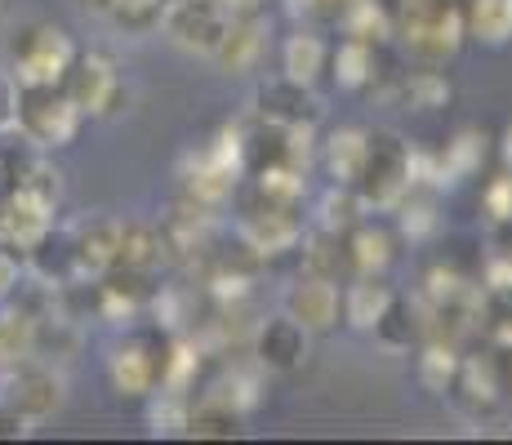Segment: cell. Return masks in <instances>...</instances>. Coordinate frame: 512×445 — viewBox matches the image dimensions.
<instances>
[{"label": "cell", "instance_id": "6da1fadb", "mask_svg": "<svg viewBox=\"0 0 512 445\" xmlns=\"http://www.w3.org/2000/svg\"><path fill=\"white\" fill-rule=\"evenodd\" d=\"M397 23L410 58H419L423 67L450 63L464 45V9L455 0H401Z\"/></svg>", "mask_w": 512, "mask_h": 445}, {"label": "cell", "instance_id": "7a4b0ae2", "mask_svg": "<svg viewBox=\"0 0 512 445\" xmlns=\"http://www.w3.org/2000/svg\"><path fill=\"white\" fill-rule=\"evenodd\" d=\"M81 130V107L67 98L63 85H18L14 134H23L36 152L67 147Z\"/></svg>", "mask_w": 512, "mask_h": 445}, {"label": "cell", "instance_id": "3957f363", "mask_svg": "<svg viewBox=\"0 0 512 445\" xmlns=\"http://www.w3.org/2000/svg\"><path fill=\"white\" fill-rule=\"evenodd\" d=\"M72 58H76V45L67 41L63 27L32 18L14 36V81L18 85H63Z\"/></svg>", "mask_w": 512, "mask_h": 445}, {"label": "cell", "instance_id": "277c9868", "mask_svg": "<svg viewBox=\"0 0 512 445\" xmlns=\"http://www.w3.org/2000/svg\"><path fill=\"white\" fill-rule=\"evenodd\" d=\"M357 192L366 210H397L410 192V143H401L397 134H370Z\"/></svg>", "mask_w": 512, "mask_h": 445}, {"label": "cell", "instance_id": "5b68a950", "mask_svg": "<svg viewBox=\"0 0 512 445\" xmlns=\"http://www.w3.org/2000/svg\"><path fill=\"white\" fill-rule=\"evenodd\" d=\"M63 89L81 107V116H116L130 103V85L107 54H76L63 76Z\"/></svg>", "mask_w": 512, "mask_h": 445}, {"label": "cell", "instance_id": "8992f818", "mask_svg": "<svg viewBox=\"0 0 512 445\" xmlns=\"http://www.w3.org/2000/svg\"><path fill=\"white\" fill-rule=\"evenodd\" d=\"M0 397L14 405L18 414H27L32 423H41L54 410H63L67 383H63V374H58L49 361L27 356V361H18V365H9V370H5V392H0Z\"/></svg>", "mask_w": 512, "mask_h": 445}, {"label": "cell", "instance_id": "52a82bcc", "mask_svg": "<svg viewBox=\"0 0 512 445\" xmlns=\"http://www.w3.org/2000/svg\"><path fill=\"white\" fill-rule=\"evenodd\" d=\"M161 27L179 49L210 58L214 45H219L223 32H228V14L219 9V0H170Z\"/></svg>", "mask_w": 512, "mask_h": 445}, {"label": "cell", "instance_id": "ba28073f", "mask_svg": "<svg viewBox=\"0 0 512 445\" xmlns=\"http://www.w3.org/2000/svg\"><path fill=\"white\" fill-rule=\"evenodd\" d=\"M250 112L272 125H317L321 121V98L312 85H299L290 76H268L254 85Z\"/></svg>", "mask_w": 512, "mask_h": 445}, {"label": "cell", "instance_id": "9c48e42d", "mask_svg": "<svg viewBox=\"0 0 512 445\" xmlns=\"http://www.w3.org/2000/svg\"><path fill=\"white\" fill-rule=\"evenodd\" d=\"M165 356H170V343H156L152 334H134L121 348L112 352V383L125 397H147V392L161 388L165 374Z\"/></svg>", "mask_w": 512, "mask_h": 445}, {"label": "cell", "instance_id": "30bf717a", "mask_svg": "<svg viewBox=\"0 0 512 445\" xmlns=\"http://www.w3.org/2000/svg\"><path fill=\"white\" fill-rule=\"evenodd\" d=\"M312 356V334L303 330L294 316H268L254 330V365L268 374H294Z\"/></svg>", "mask_w": 512, "mask_h": 445}, {"label": "cell", "instance_id": "8fae6325", "mask_svg": "<svg viewBox=\"0 0 512 445\" xmlns=\"http://www.w3.org/2000/svg\"><path fill=\"white\" fill-rule=\"evenodd\" d=\"M241 241H245V250L259 254V259H272V254L294 250V245L303 241L299 205H268V201H259L241 219Z\"/></svg>", "mask_w": 512, "mask_h": 445}, {"label": "cell", "instance_id": "7c38bea8", "mask_svg": "<svg viewBox=\"0 0 512 445\" xmlns=\"http://www.w3.org/2000/svg\"><path fill=\"white\" fill-rule=\"evenodd\" d=\"M285 316L303 325L308 334H326L339 325V312H343V299H339V285L326 281V276H308L303 272L299 281L285 290Z\"/></svg>", "mask_w": 512, "mask_h": 445}, {"label": "cell", "instance_id": "4fadbf2b", "mask_svg": "<svg viewBox=\"0 0 512 445\" xmlns=\"http://www.w3.org/2000/svg\"><path fill=\"white\" fill-rule=\"evenodd\" d=\"M263 54H268V18H228V32L214 45V67L228 76H250L259 72Z\"/></svg>", "mask_w": 512, "mask_h": 445}, {"label": "cell", "instance_id": "5bb4252c", "mask_svg": "<svg viewBox=\"0 0 512 445\" xmlns=\"http://www.w3.org/2000/svg\"><path fill=\"white\" fill-rule=\"evenodd\" d=\"M67 232H72L76 272L81 276H103L116 267V245H121V219L116 214H90Z\"/></svg>", "mask_w": 512, "mask_h": 445}, {"label": "cell", "instance_id": "9a60e30c", "mask_svg": "<svg viewBox=\"0 0 512 445\" xmlns=\"http://www.w3.org/2000/svg\"><path fill=\"white\" fill-rule=\"evenodd\" d=\"M27 267H32L36 276H41V285H72L76 276V250H72V232H58V227H49L41 241L32 245V250L23 254Z\"/></svg>", "mask_w": 512, "mask_h": 445}, {"label": "cell", "instance_id": "2e32d148", "mask_svg": "<svg viewBox=\"0 0 512 445\" xmlns=\"http://www.w3.org/2000/svg\"><path fill=\"white\" fill-rule=\"evenodd\" d=\"M245 432V414L236 410L232 401L223 397H201V405H187V428L183 437H196V441H232Z\"/></svg>", "mask_w": 512, "mask_h": 445}, {"label": "cell", "instance_id": "e0dca14e", "mask_svg": "<svg viewBox=\"0 0 512 445\" xmlns=\"http://www.w3.org/2000/svg\"><path fill=\"white\" fill-rule=\"evenodd\" d=\"M343 245H348L352 276H383L388 272V263H392V232L388 227L361 219L348 236H343Z\"/></svg>", "mask_w": 512, "mask_h": 445}, {"label": "cell", "instance_id": "ac0fdd59", "mask_svg": "<svg viewBox=\"0 0 512 445\" xmlns=\"http://www.w3.org/2000/svg\"><path fill=\"white\" fill-rule=\"evenodd\" d=\"M326 63H330V49L317 32H294L290 41L281 45V76H290V81H299V85L317 89V81L326 76Z\"/></svg>", "mask_w": 512, "mask_h": 445}, {"label": "cell", "instance_id": "d6986e66", "mask_svg": "<svg viewBox=\"0 0 512 445\" xmlns=\"http://www.w3.org/2000/svg\"><path fill=\"white\" fill-rule=\"evenodd\" d=\"M161 227L139 223V219H121V245H116V267H130V272L152 276L161 267Z\"/></svg>", "mask_w": 512, "mask_h": 445}, {"label": "cell", "instance_id": "ffe728a7", "mask_svg": "<svg viewBox=\"0 0 512 445\" xmlns=\"http://www.w3.org/2000/svg\"><path fill=\"white\" fill-rule=\"evenodd\" d=\"M236 178L241 174H232L228 165H219L210 152H201L192 161V170L183 174V192L192 196L196 205H223L236 192Z\"/></svg>", "mask_w": 512, "mask_h": 445}, {"label": "cell", "instance_id": "44dd1931", "mask_svg": "<svg viewBox=\"0 0 512 445\" xmlns=\"http://www.w3.org/2000/svg\"><path fill=\"white\" fill-rule=\"evenodd\" d=\"M339 27H343V36H348V41H361V45H374V49L397 32L392 14L379 5V0H348V5H343V14H339Z\"/></svg>", "mask_w": 512, "mask_h": 445}, {"label": "cell", "instance_id": "7402d4cb", "mask_svg": "<svg viewBox=\"0 0 512 445\" xmlns=\"http://www.w3.org/2000/svg\"><path fill=\"white\" fill-rule=\"evenodd\" d=\"M464 36H472L481 45H508L512 41V0H468Z\"/></svg>", "mask_w": 512, "mask_h": 445}, {"label": "cell", "instance_id": "603a6c76", "mask_svg": "<svg viewBox=\"0 0 512 445\" xmlns=\"http://www.w3.org/2000/svg\"><path fill=\"white\" fill-rule=\"evenodd\" d=\"M334 67V85L339 89H374V81H379V63H374V45H361V41H343L339 49L330 54V63Z\"/></svg>", "mask_w": 512, "mask_h": 445}, {"label": "cell", "instance_id": "cb8c5ba5", "mask_svg": "<svg viewBox=\"0 0 512 445\" xmlns=\"http://www.w3.org/2000/svg\"><path fill=\"white\" fill-rule=\"evenodd\" d=\"M392 303V290L379 281V276H357L343 294V321L352 330H374V321L383 316V308Z\"/></svg>", "mask_w": 512, "mask_h": 445}, {"label": "cell", "instance_id": "d4e9b609", "mask_svg": "<svg viewBox=\"0 0 512 445\" xmlns=\"http://www.w3.org/2000/svg\"><path fill=\"white\" fill-rule=\"evenodd\" d=\"M366 147H370L366 130H334L326 138V170H330L334 183L357 187L361 165H366Z\"/></svg>", "mask_w": 512, "mask_h": 445}, {"label": "cell", "instance_id": "484cf974", "mask_svg": "<svg viewBox=\"0 0 512 445\" xmlns=\"http://www.w3.org/2000/svg\"><path fill=\"white\" fill-rule=\"evenodd\" d=\"M361 219H366V201H361V192L357 187H348V183H334L330 192L321 196V205H317V227L321 232L348 236Z\"/></svg>", "mask_w": 512, "mask_h": 445}, {"label": "cell", "instance_id": "4316f807", "mask_svg": "<svg viewBox=\"0 0 512 445\" xmlns=\"http://www.w3.org/2000/svg\"><path fill=\"white\" fill-rule=\"evenodd\" d=\"M486 143H490V138L481 134L477 125H468V130H459L455 138H450L446 152H437V156H441V174H446V187L459 183V178L481 174V161H486Z\"/></svg>", "mask_w": 512, "mask_h": 445}, {"label": "cell", "instance_id": "83f0119b", "mask_svg": "<svg viewBox=\"0 0 512 445\" xmlns=\"http://www.w3.org/2000/svg\"><path fill=\"white\" fill-rule=\"evenodd\" d=\"M170 0H107L103 18L125 36H152L161 32V18Z\"/></svg>", "mask_w": 512, "mask_h": 445}, {"label": "cell", "instance_id": "f1b7e54d", "mask_svg": "<svg viewBox=\"0 0 512 445\" xmlns=\"http://www.w3.org/2000/svg\"><path fill=\"white\" fill-rule=\"evenodd\" d=\"M27 356H36V316L23 308H5L0 312V374Z\"/></svg>", "mask_w": 512, "mask_h": 445}, {"label": "cell", "instance_id": "f546056e", "mask_svg": "<svg viewBox=\"0 0 512 445\" xmlns=\"http://www.w3.org/2000/svg\"><path fill=\"white\" fill-rule=\"evenodd\" d=\"M303 272H308V276H326V281L339 285V276L352 272L343 236L321 232V227H317V236H308V241H303Z\"/></svg>", "mask_w": 512, "mask_h": 445}, {"label": "cell", "instance_id": "4dcf8cb0", "mask_svg": "<svg viewBox=\"0 0 512 445\" xmlns=\"http://www.w3.org/2000/svg\"><path fill=\"white\" fill-rule=\"evenodd\" d=\"M250 178H254L259 201H268V205H303V196H308V178H303V170L290 161L268 165V170H259Z\"/></svg>", "mask_w": 512, "mask_h": 445}, {"label": "cell", "instance_id": "1f68e13d", "mask_svg": "<svg viewBox=\"0 0 512 445\" xmlns=\"http://www.w3.org/2000/svg\"><path fill=\"white\" fill-rule=\"evenodd\" d=\"M392 94L401 98L406 107H415V112H437V107H446L450 103V81L441 72H410V76H401L397 85H392Z\"/></svg>", "mask_w": 512, "mask_h": 445}, {"label": "cell", "instance_id": "d6a6232c", "mask_svg": "<svg viewBox=\"0 0 512 445\" xmlns=\"http://www.w3.org/2000/svg\"><path fill=\"white\" fill-rule=\"evenodd\" d=\"M419 334H423L419 312L410 308L406 299H397V294H392V303L383 308L379 321H374V339H379L383 348H397V352H401V348H410Z\"/></svg>", "mask_w": 512, "mask_h": 445}, {"label": "cell", "instance_id": "836d02e7", "mask_svg": "<svg viewBox=\"0 0 512 445\" xmlns=\"http://www.w3.org/2000/svg\"><path fill=\"white\" fill-rule=\"evenodd\" d=\"M455 374H459V352L455 343H428L419 356V383L428 392H450L455 388Z\"/></svg>", "mask_w": 512, "mask_h": 445}, {"label": "cell", "instance_id": "e575fe53", "mask_svg": "<svg viewBox=\"0 0 512 445\" xmlns=\"http://www.w3.org/2000/svg\"><path fill=\"white\" fill-rule=\"evenodd\" d=\"M214 397H223V401H232L241 414H250L254 405L263 401V383H259V370H232L228 379L214 388Z\"/></svg>", "mask_w": 512, "mask_h": 445}, {"label": "cell", "instance_id": "d590c367", "mask_svg": "<svg viewBox=\"0 0 512 445\" xmlns=\"http://www.w3.org/2000/svg\"><path fill=\"white\" fill-rule=\"evenodd\" d=\"M481 210H486V219L495 227H512V170L495 174L486 183V192H481Z\"/></svg>", "mask_w": 512, "mask_h": 445}, {"label": "cell", "instance_id": "8d00e7d4", "mask_svg": "<svg viewBox=\"0 0 512 445\" xmlns=\"http://www.w3.org/2000/svg\"><path fill=\"white\" fill-rule=\"evenodd\" d=\"M183 428H187V401L179 392L161 388V401H156V410H152V432L156 437H183Z\"/></svg>", "mask_w": 512, "mask_h": 445}, {"label": "cell", "instance_id": "74e56055", "mask_svg": "<svg viewBox=\"0 0 512 445\" xmlns=\"http://www.w3.org/2000/svg\"><path fill=\"white\" fill-rule=\"evenodd\" d=\"M397 210H401V227H406V236H415V241L437 232V205L432 201H415V196L406 192V201H401Z\"/></svg>", "mask_w": 512, "mask_h": 445}, {"label": "cell", "instance_id": "f35d334b", "mask_svg": "<svg viewBox=\"0 0 512 445\" xmlns=\"http://www.w3.org/2000/svg\"><path fill=\"white\" fill-rule=\"evenodd\" d=\"M486 290L490 294H512V254L508 250H499V254H490V263H486Z\"/></svg>", "mask_w": 512, "mask_h": 445}, {"label": "cell", "instance_id": "ab89813d", "mask_svg": "<svg viewBox=\"0 0 512 445\" xmlns=\"http://www.w3.org/2000/svg\"><path fill=\"white\" fill-rule=\"evenodd\" d=\"M27 432H32V419L18 414L14 405L0 397V441H18V437H27Z\"/></svg>", "mask_w": 512, "mask_h": 445}, {"label": "cell", "instance_id": "60d3db41", "mask_svg": "<svg viewBox=\"0 0 512 445\" xmlns=\"http://www.w3.org/2000/svg\"><path fill=\"white\" fill-rule=\"evenodd\" d=\"M14 107H18V81L0 72V134H14Z\"/></svg>", "mask_w": 512, "mask_h": 445}, {"label": "cell", "instance_id": "b9f144b4", "mask_svg": "<svg viewBox=\"0 0 512 445\" xmlns=\"http://www.w3.org/2000/svg\"><path fill=\"white\" fill-rule=\"evenodd\" d=\"M348 0H290L294 14H308V18H339Z\"/></svg>", "mask_w": 512, "mask_h": 445}, {"label": "cell", "instance_id": "7bdbcfd3", "mask_svg": "<svg viewBox=\"0 0 512 445\" xmlns=\"http://www.w3.org/2000/svg\"><path fill=\"white\" fill-rule=\"evenodd\" d=\"M18 276H23V259H18V250H0V294H9L18 285Z\"/></svg>", "mask_w": 512, "mask_h": 445}, {"label": "cell", "instance_id": "ee69618b", "mask_svg": "<svg viewBox=\"0 0 512 445\" xmlns=\"http://www.w3.org/2000/svg\"><path fill=\"white\" fill-rule=\"evenodd\" d=\"M219 9L228 18H259L268 9V0H219Z\"/></svg>", "mask_w": 512, "mask_h": 445}, {"label": "cell", "instance_id": "f6af8a7d", "mask_svg": "<svg viewBox=\"0 0 512 445\" xmlns=\"http://www.w3.org/2000/svg\"><path fill=\"white\" fill-rule=\"evenodd\" d=\"M495 343H499V348H508V352H512V316H508V321L495 330Z\"/></svg>", "mask_w": 512, "mask_h": 445}, {"label": "cell", "instance_id": "bcb514c9", "mask_svg": "<svg viewBox=\"0 0 512 445\" xmlns=\"http://www.w3.org/2000/svg\"><path fill=\"white\" fill-rule=\"evenodd\" d=\"M504 161H508V170H512V130L504 134Z\"/></svg>", "mask_w": 512, "mask_h": 445}, {"label": "cell", "instance_id": "7dc6e473", "mask_svg": "<svg viewBox=\"0 0 512 445\" xmlns=\"http://www.w3.org/2000/svg\"><path fill=\"white\" fill-rule=\"evenodd\" d=\"M81 5H85V9H94V14H103V5H107V0H81Z\"/></svg>", "mask_w": 512, "mask_h": 445}, {"label": "cell", "instance_id": "c3c4849f", "mask_svg": "<svg viewBox=\"0 0 512 445\" xmlns=\"http://www.w3.org/2000/svg\"><path fill=\"white\" fill-rule=\"evenodd\" d=\"M508 392H512V383H508Z\"/></svg>", "mask_w": 512, "mask_h": 445}]
</instances>
